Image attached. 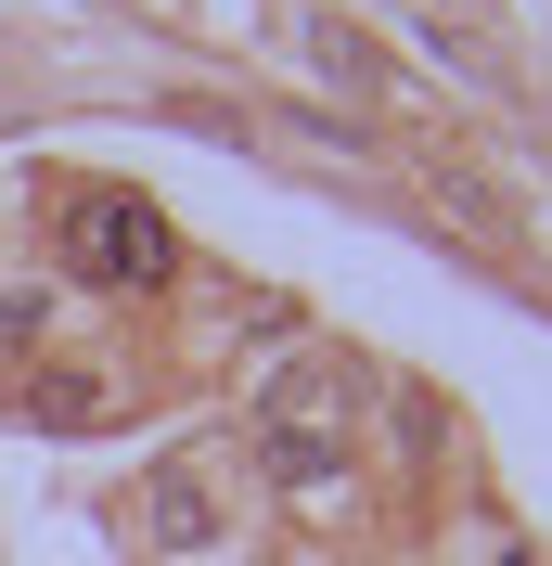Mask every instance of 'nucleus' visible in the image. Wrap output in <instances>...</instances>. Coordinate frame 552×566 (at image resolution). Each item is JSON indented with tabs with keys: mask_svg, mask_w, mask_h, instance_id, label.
Returning <instances> with one entry per match:
<instances>
[{
	"mask_svg": "<svg viewBox=\"0 0 552 566\" xmlns=\"http://www.w3.org/2000/svg\"><path fill=\"white\" fill-rule=\"evenodd\" d=\"M116 399L104 387H26V424H104Z\"/></svg>",
	"mask_w": 552,
	"mask_h": 566,
	"instance_id": "obj_4",
	"label": "nucleus"
},
{
	"mask_svg": "<svg viewBox=\"0 0 552 566\" xmlns=\"http://www.w3.org/2000/svg\"><path fill=\"white\" fill-rule=\"evenodd\" d=\"M257 451H270L283 490H321V476H347V360H296V374L257 399Z\"/></svg>",
	"mask_w": 552,
	"mask_h": 566,
	"instance_id": "obj_1",
	"label": "nucleus"
},
{
	"mask_svg": "<svg viewBox=\"0 0 552 566\" xmlns=\"http://www.w3.org/2000/svg\"><path fill=\"white\" fill-rule=\"evenodd\" d=\"M65 271L77 283H155L168 271V219L141 193H77L65 207Z\"/></svg>",
	"mask_w": 552,
	"mask_h": 566,
	"instance_id": "obj_2",
	"label": "nucleus"
},
{
	"mask_svg": "<svg viewBox=\"0 0 552 566\" xmlns=\"http://www.w3.org/2000/svg\"><path fill=\"white\" fill-rule=\"evenodd\" d=\"M141 541H168V554H206V541H219V490H206V463H168V476H155Z\"/></svg>",
	"mask_w": 552,
	"mask_h": 566,
	"instance_id": "obj_3",
	"label": "nucleus"
}]
</instances>
